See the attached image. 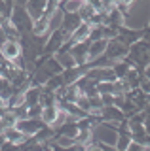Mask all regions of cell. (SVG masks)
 Instances as JSON below:
<instances>
[{"instance_id": "cell-2", "label": "cell", "mask_w": 150, "mask_h": 151, "mask_svg": "<svg viewBox=\"0 0 150 151\" xmlns=\"http://www.w3.org/2000/svg\"><path fill=\"white\" fill-rule=\"evenodd\" d=\"M127 49H129V45L124 44V42H120L118 38L114 36V38H108V42H106V49H105L103 55H105L110 63H114V60L124 59V57L127 55Z\"/></svg>"}, {"instance_id": "cell-6", "label": "cell", "mask_w": 150, "mask_h": 151, "mask_svg": "<svg viewBox=\"0 0 150 151\" xmlns=\"http://www.w3.org/2000/svg\"><path fill=\"white\" fill-rule=\"evenodd\" d=\"M13 125H15L25 136H31V134H34L36 130H40L42 127H44V121H42L40 117H23V119H17Z\"/></svg>"}, {"instance_id": "cell-14", "label": "cell", "mask_w": 150, "mask_h": 151, "mask_svg": "<svg viewBox=\"0 0 150 151\" xmlns=\"http://www.w3.org/2000/svg\"><path fill=\"white\" fill-rule=\"evenodd\" d=\"M2 136H4V140H8V142H12V144H15V145H19L23 140L27 138L23 132L17 129L15 125H10V127H4L2 129Z\"/></svg>"}, {"instance_id": "cell-12", "label": "cell", "mask_w": 150, "mask_h": 151, "mask_svg": "<svg viewBox=\"0 0 150 151\" xmlns=\"http://www.w3.org/2000/svg\"><path fill=\"white\" fill-rule=\"evenodd\" d=\"M106 38H99V40H93L90 42V47H87V63L93 59H99V57L105 53V49H106Z\"/></svg>"}, {"instance_id": "cell-16", "label": "cell", "mask_w": 150, "mask_h": 151, "mask_svg": "<svg viewBox=\"0 0 150 151\" xmlns=\"http://www.w3.org/2000/svg\"><path fill=\"white\" fill-rule=\"evenodd\" d=\"M2 28H4V34H6V40H17L19 42V36H21V32L17 30L15 27L10 23V19H2Z\"/></svg>"}, {"instance_id": "cell-18", "label": "cell", "mask_w": 150, "mask_h": 151, "mask_svg": "<svg viewBox=\"0 0 150 151\" xmlns=\"http://www.w3.org/2000/svg\"><path fill=\"white\" fill-rule=\"evenodd\" d=\"M127 151H146V147H144L143 144H139V142L131 140L129 144H127Z\"/></svg>"}, {"instance_id": "cell-13", "label": "cell", "mask_w": 150, "mask_h": 151, "mask_svg": "<svg viewBox=\"0 0 150 151\" xmlns=\"http://www.w3.org/2000/svg\"><path fill=\"white\" fill-rule=\"evenodd\" d=\"M46 2H48V0H27L25 9H27V13L31 15L32 21H34V19H38L40 15H44Z\"/></svg>"}, {"instance_id": "cell-10", "label": "cell", "mask_w": 150, "mask_h": 151, "mask_svg": "<svg viewBox=\"0 0 150 151\" xmlns=\"http://www.w3.org/2000/svg\"><path fill=\"white\" fill-rule=\"evenodd\" d=\"M0 55L4 57L6 60L15 59L17 55H21V45L17 40H6L2 45H0Z\"/></svg>"}, {"instance_id": "cell-7", "label": "cell", "mask_w": 150, "mask_h": 151, "mask_svg": "<svg viewBox=\"0 0 150 151\" xmlns=\"http://www.w3.org/2000/svg\"><path fill=\"white\" fill-rule=\"evenodd\" d=\"M99 119L101 121H108V123H122L125 119V115L118 106L110 104V106H103L99 110Z\"/></svg>"}, {"instance_id": "cell-19", "label": "cell", "mask_w": 150, "mask_h": 151, "mask_svg": "<svg viewBox=\"0 0 150 151\" xmlns=\"http://www.w3.org/2000/svg\"><path fill=\"white\" fill-rule=\"evenodd\" d=\"M6 42V34H4V28H2V25H0V45Z\"/></svg>"}, {"instance_id": "cell-1", "label": "cell", "mask_w": 150, "mask_h": 151, "mask_svg": "<svg viewBox=\"0 0 150 151\" xmlns=\"http://www.w3.org/2000/svg\"><path fill=\"white\" fill-rule=\"evenodd\" d=\"M8 19H10V23L21 32V34H23V32H31L32 30V19H31L29 13H27L25 6L13 4L12 12H10V17H8Z\"/></svg>"}, {"instance_id": "cell-11", "label": "cell", "mask_w": 150, "mask_h": 151, "mask_svg": "<svg viewBox=\"0 0 150 151\" xmlns=\"http://www.w3.org/2000/svg\"><path fill=\"white\" fill-rule=\"evenodd\" d=\"M55 136H68V138H74L76 140L78 136V125H76V119H70V121H65L61 123L59 127L53 129Z\"/></svg>"}, {"instance_id": "cell-8", "label": "cell", "mask_w": 150, "mask_h": 151, "mask_svg": "<svg viewBox=\"0 0 150 151\" xmlns=\"http://www.w3.org/2000/svg\"><path fill=\"white\" fill-rule=\"evenodd\" d=\"M87 47H90V40L78 42V44H72L68 47V51H70V55L74 57L76 64H86L87 63Z\"/></svg>"}, {"instance_id": "cell-4", "label": "cell", "mask_w": 150, "mask_h": 151, "mask_svg": "<svg viewBox=\"0 0 150 151\" xmlns=\"http://www.w3.org/2000/svg\"><path fill=\"white\" fill-rule=\"evenodd\" d=\"M65 40H67V34H65L61 28H55V30H51L50 34H48V38H46V44H44V49H42V53L53 55L55 51H57L59 47L65 44Z\"/></svg>"}, {"instance_id": "cell-5", "label": "cell", "mask_w": 150, "mask_h": 151, "mask_svg": "<svg viewBox=\"0 0 150 151\" xmlns=\"http://www.w3.org/2000/svg\"><path fill=\"white\" fill-rule=\"evenodd\" d=\"M127 121V119H125ZM127 129H129V134H131V140L143 144L144 147H150V136H148V129L144 127V123H129L127 121Z\"/></svg>"}, {"instance_id": "cell-20", "label": "cell", "mask_w": 150, "mask_h": 151, "mask_svg": "<svg viewBox=\"0 0 150 151\" xmlns=\"http://www.w3.org/2000/svg\"><path fill=\"white\" fill-rule=\"evenodd\" d=\"M2 144H4V136H2V132H0V147H2Z\"/></svg>"}, {"instance_id": "cell-3", "label": "cell", "mask_w": 150, "mask_h": 151, "mask_svg": "<svg viewBox=\"0 0 150 151\" xmlns=\"http://www.w3.org/2000/svg\"><path fill=\"white\" fill-rule=\"evenodd\" d=\"M116 38H118L120 42H124V44H135L137 40L141 38H144V40H148V28H143V30H133V28H127L125 25H120L118 27V32H116Z\"/></svg>"}, {"instance_id": "cell-9", "label": "cell", "mask_w": 150, "mask_h": 151, "mask_svg": "<svg viewBox=\"0 0 150 151\" xmlns=\"http://www.w3.org/2000/svg\"><path fill=\"white\" fill-rule=\"evenodd\" d=\"M82 23V19L80 15H78V12H72V13H67V12H63V21H61V30L67 34V38L70 36V32L74 30L78 25Z\"/></svg>"}, {"instance_id": "cell-15", "label": "cell", "mask_w": 150, "mask_h": 151, "mask_svg": "<svg viewBox=\"0 0 150 151\" xmlns=\"http://www.w3.org/2000/svg\"><path fill=\"white\" fill-rule=\"evenodd\" d=\"M57 110L59 108L55 106H42V111H40V119L44 121V125H50L51 127V123L55 121V115H57Z\"/></svg>"}, {"instance_id": "cell-17", "label": "cell", "mask_w": 150, "mask_h": 151, "mask_svg": "<svg viewBox=\"0 0 150 151\" xmlns=\"http://www.w3.org/2000/svg\"><path fill=\"white\" fill-rule=\"evenodd\" d=\"M63 85H65L63 83V76H61V74H53V76L48 78V81L44 83V87L50 89V91H57V89H61Z\"/></svg>"}]
</instances>
